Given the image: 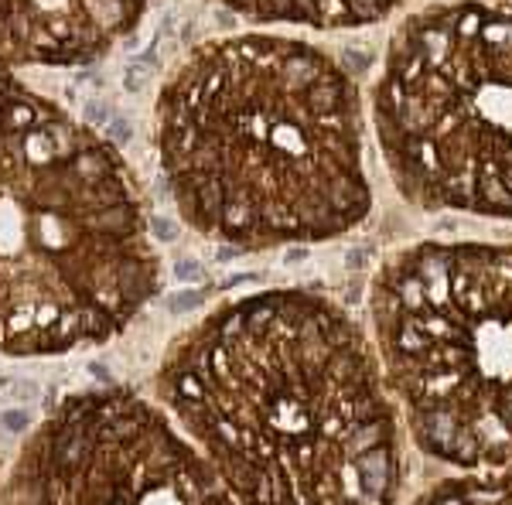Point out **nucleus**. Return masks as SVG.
<instances>
[{
  "instance_id": "obj_3",
  "label": "nucleus",
  "mask_w": 512,
  "mask_h": 505,
  "mask_svg": "<svg viewBox=\"0 0 512 505\" xmlns=\"http://www.w3.org/2000/svg\"><path fill=\"white\" fill-rule=\"evenodd\" d=\"M161 287L144 198L110 144L0 86V355L117 338Z\"/></svg>"
},
{
  "instance_id": "obj_2",
  "label": "nucleus",
  "mask_w": 512,
  "mask_h": 505,
  "mask_svg": "<svg viewBox=\"0 0 512 505\" xmlns=\"http://www.w3.org/2000/svg\"><path fill=\"white\" fill-rule=\"evenodd\" d=\"M154 140L178 215L236 250L325 243L373 205L359 89L294 38L195 48L164 82Z\"/></svg>"
},
{
  "instance_id": "obj_7",
  "label": "nucleus",
  "mask_w": 512,
  "mask_h": 505,
  "mask_svg": "<svg viewBox=\"0 0 512 505\" xmlns=\"http://www.w3.org/2000/svg\"><path fill=\"white\" fill-rule=\"evenodd\" d=\"M144 0H0V55L79 62L134 28Z\"/></svg>"
},
{
  "instance_id": "obj_8",
  "label": "nucleus",
  "mask_w": 512,
  "mask_h": 505,
  "mask_svg": "<svg viewBox=\"0 0 512 505\" xmlns=\"http://www.w3.org/2000/svg\"><path fill=\"white\" fill-rule=\"evenodd\" d=\"M222 7L260 24H304V28L335 31L362 28L393 14L403 0H219Z\"/></svg>"
},
{
  "instance_id": "obj_6",
  "label": "nucleus",
  "mask_w": 512,
  "mask_h": 505,
  "mask_svg": "<svg viewBox=\"0 0 512 505\" xmlns=\"http://www.w3.org/2000/svg\"><path fill=\"white\" fill-rule=\"evenodd\" d=\"M0 505H236L158 400L127 386L72 393L24 437Z\"/></svg>"
},
{
  "instance_id": "obj_9",
  "label": "nucleus",
  "mask_w": 512,
  "mask_h": 505,
  "mask_svg": "<svg viewBox=\"0 0 512 505\" xmlns=\"http://www.w3.org/2000/svg\"><path fill=\"white\" fill-rule=\"evenodd\" d=\"M417 505H512V471L437 485Z\"/></svg>"
},
{
  "instance_id": "obj_1",
  "label": "nucleus",
  "mask_w": 512,
  "mask_h": 505,
  "mask_svg": "<svg viewBox=\"0 0 512 505\" xmlns=\"http://www.w3.org/2000/svg\"><path fill=\"white\" fill-rule=\"evenodd\" d=\"M154 400L236 505H396L383 372L332 297L291 287L212 308L164 349Z\"/></svg>"
},
{
  "instance_id": "obj_5",
  "label": "nucleus",
  "mask_w": 512,
  "mask_h": 505,
  "mask_svg": "<svg viewBox=\"0 0 512 505\" xmlns=\"http://www.w3.org/2000/svg\"><path fill=\"white\" fill-rule=\"evenodd\" d=\"M373 120L403 198L512 219V11L468 0L403 21Z\"/></svg>"
},
{
  "instance_id": "obj_4",
  "label": "nucleus",
  "mask_w": 512,
  "mask_h": 505,
  "mask_svg": "<svg viewBox=\"0 0 512 505\" xmlns=\"http://www.w3.org/2000/svg\"><path fill=\"white\" fill-rule=\"evenodd\" d=\"M386 383L427 454L512 458V246L424 243L383 263L369 294Z\"/></svg>"
}]
</instances>
